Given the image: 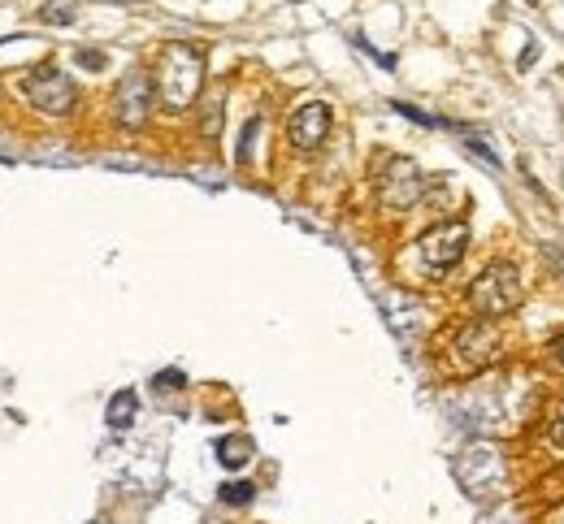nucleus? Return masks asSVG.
Segmentation results:
<instances>
[{"label": "nucleus", "instance_id": "obj_12", "mask_svg": "<svg viewBox=\"0 0 564 524\" xmlns=\"http://www.w3.org/2000/svg\"><path fill=\"white\" fill-rule=\"evenodd\" d=\"M248 451H252L248 438H226V442H217V460H222L226 468H243L248 460H252Z\"/></svg>", "mask_w": 564, "mask_h": 524}, {"label": "nucleus", "instance_id": "obj_7", "mask_svg": "<svg viewBox=\"0 0 564 524\" xmlns=\"http://www.w3.org/2000/svg\"><path fill=\"white\" fill-rule=\"evenodd\" d=\"M153 78L143 74V70H131V74L117 82L114 92V117L117 126H126V131H139L143 121H148V113H153Z\"/></svg>", "mask_w": 564, "mask_h": 524}, {"label": "nucleus", "instance_id": "obj_10", "mask_svg": "<svg viewBox=\"0 0 564 524\" xmlns=\"http://www.w3.org/2000/svg\"><path fill=\"white\" fill-rule=\"evenodd\" d=\"M135 412H139L135 390H117L114 399H109V412H104V421H109L114 429H131V425H135Z\"/></svg>", "mask_w": 564, "mask_h": 524}, {"label": "nucleus", "instance_id": "obj_21", "mask_svg": "<svg viewBox=\"0 0 564 524\" xmlns=\"http://www.w3.org/2000/svg\"><path fill=\"white\" fill-rule=\"evenodd\" d=\"M292 5H304V0H292Z\"/></svg>", "mask_w": 564, "mask_h": 524}, {"label": "nucleus", "instance_id": "obj_1", "mask_svg": "<svg viewBox=\"0 0 564 524\" xmlns=\"http://www.w3.org/2000/svg\"><path fill=\"white\" fill-rule=\"evenodd\" d=\"M156 96L170 113H183L200 100V87H204V53L195 44H165L161 48V65H156Z\"/></svg>", "mask_w": 564, "mask_h": 524}, {"label": "nucleus", "instance_id": "obj_9", "mask_svg": "<svg viewBox=\"0 0 564 524\" xmlns=\"http://www.w3.org/2000/svg\"><path fill=\"white\" fill-rule=\"evenodd\" d=\"M331 135V104H322V100H309V104H300L287 121V139H292L300 152H312V148H322Z\"/></svg>", "mask_w": 564, "mask_h": 524}, {"label": "nucleus", "instance_id": "obj_11", "mask_svg": "<svg viewBox=\"0 0 564 524\" xmlns=\"http://www.w3.org/2000/svg\"><path fill=\"white\" fill-rule=\"evenodd\" d=\"M222 104H226V92H222V87H217L213 96L204 100V104H200V135L204 139H217L222 135Z\"/></svg>", "mask_w": 564, "mask_h": 524}, {"label": "nucleus", "instance_id": "obj_5", "mask_svg": "<svg viewBox=\"0 0 564 524\" xmlns=\"http://www.w3.org/2000/svg\"><path fill=\"white\" fill-rule=\"evenodd\" d=\"M26 100L35 104L39 113H53V117H65L74 109V82L70 74H61L57 65H35L31 74H26Z\"/></svg>", "mask_w": 564, "mask_h": 524}, {"label": "nucleus", "instance_id": "obj_8", "mask_svg": "<svg viewBox=\"0 0 564 524\" xmlns=\"http://www.w3.org/2000/svg\"><path fill=\"white\" fill-rule=\"evenodd\" d=\"M378 195H382V204H391V209H409L412 199L421 195V174H417V165H412L409 156L387 160V170L378 174Z\"/></svg>", "mask_w": 564, "mask_h": 524}, {"label": "nucleus", "instance_id": "obj_14", "mask_svg": "<svg viewBox=\"0 0 564 524\" xmlns=\"http://www.w3.org/2000/svg\"><path fill=\"white\" fill-rule=\"evenodd\" d=\"M256 135H261V117H248V126H243V139H239V165H248L252 160V148H256Z\"/></svg>", "mask_w": 564, "mask_h": 524}, {"label": "nucleus", "instance_id": "obj_17", "mask_svg": "<svg viewBox=\"0 0 564 524\" xmlns=\"http://www.w3.org/2000/svg\"><path fill=\"white\" fill-rule=\"evenodd\" d=\"M78 65H87V70H100V65H104V53H92V48L83 53V48H78Z\"/></svg>", "mask_w": 564, "mask_h": 524}, {"label": "nucleus", "instance_id": "obj_20", "mask_svg": "<svg viewBox=\"0 0 564 524\" xmlns=\"http://www.w3.org/2000/svg\"><path fill=\"white\" fill-rule=\"evenodd\" d=\"M100 5H143V0H100Z\"/></svg>", "mask_w": 564, "mask_h": 524}, {"label": "nucleus", "instance_id": "obj_6", "mask_svg": "<svg viewBox=\"0 0 564 524\" xmlns=\"http://www.w3.org/2000/svg\"><path fill=\"white\" fill-rule=\"evenodd\" d=\"M500 355V330L490 325V321H469L465 330L456 334V343H451V360H456V369L460 373H478L487 369L490 360Z\"/></svg>", "mask_w": 564, "mask_h": 524}, {"label": "nucleus", "instance_id": "obj_18", "mask_svg": "<svg viewBox=\"0 0 564 524\" xmlns=\"http://www.w3.org/2000/svg\"><path fill=\"white\" fill-rule=\"evenodd\" d=\"M551 442H556V447H564V408L556 412V421H551Z\"/></svg>", "mask_w": 564, "mask_h": 524}, {"label": "nucleus", "instance_id": "obj_2", "mask_svg": "<svg viewBox=\"0 0 564 524\" xmlns=\"http://www.w3.org/2000/svg\"><path fill=\"white\" fill-rule=\"evenodd\" d=\"M469 304L482 321H495L521 304V273L512 260H490L487 269L478 273V282L469 286Z\"/></svg>", "mask_w": 564, "mask_h": 524}, {"label": "nucleus", "instance_id": "obj_15", "mask_svg": "<svg viewBox=\"0 0 564 524\" xmlns=\"http://www.w3.org/2000/svg\"><path fill=\"white\" fill-rule=\"evenodd\" d=\"M256 486H248V481H231V486H222V503H252Z\"/></svg>", "mask_w": 564, "mask_h": 524}, {"label": "nucleus", "instance_id": "obj_23", "mask_svg": "<svg viewBox=\"0 0 564 524\" xmlns=\"http://www.w3.org/2000/svg\"><path fill=\"white\" fill-rule=\"evenodd\" d=\"M560 351H564V347H560Z\"/></svg>", "mask_w": 564, "mask_h": 524}, {"label": "nucleus", "instance_id": "obj_13", "mask_svg": "<svg viewBox=\"0 0 564 524\" xmlns=\"http://www.w3.org/2000/svg\"><path fill=\"white\" fill-rule=\"evenodd\" d=\"M78 18V9L70 0H48L44 9H39V22H48V26H70Z\"/></svg>", "mask_w": 564, "mask_h": 524}, {"label": "nucleus", "instance_id": "obj_16", "mask_svg": "<svg viewBox=\"0 0 564 524\" xmlns=\"http://www.w3.org/2000/svg\"><path fill=\"white\" fill-rule=\"evenodd\" d=\"M153 386L156 390H178V386H183V373H156Z\"/></svg>", "mask_w": 564, "mask_h": 524}, {"label": "nucleus", "instance_id": "obj_3", "mask_svg": "<svg viewBox=\"0 0 564 524\" xmlns=\"http://www.w3.org/2000/svg\"><path fill=\"white\" fill-rule=\"evenodd\" d=\"M504 455L490 447V442H478L456 455V481L473 494V499H500L504 494Z\"/></svg>", "mask_w": 564, "mask_h": 524}, {"label": "nucleus", "instance_id": "obj_22", "mask_svg": "<svg viewBox=\"0 0 564 524\" xmlns=\"http://www.w3.org/2000/svg\"><path fill=\"white\" fill-rule=\"evenodd\" d=\"M526 5H539V0H526Z\"/></svg>", "mask_w": 564, "mask_h": 524}, {"label": "nucleus", "instance_id": "obj_4", "mask_svg": "<svg viewBox=\"0 0 564 524\" xmlns=\"http://www.w3.org/2000/svg\"><path fill=\"white\" fill-rule=\"evenodd\" d=\"M465 247H469V226H465V221H443V226H434V230L421 234L417 256H421L426 273L443 277V273H451L456 265H460Z\"/></svg>", "mask_w": 564, "mask_h": 524}, {"label": "nucleus", "instance_id": "obj_19", "mask_svg": "<svg viewBox=\"0 0 564 524\" xmlns=\"http://www.w3.org/2000/svg\"><path fill=\"white\" fill-rule=\"evenodd\" d=\"M534 57H539V48L529 44V48H526V57H521V70H529V65H534Z\"/></svg>", "mask_w": 564, "mask_h": 524}]
</instances>
